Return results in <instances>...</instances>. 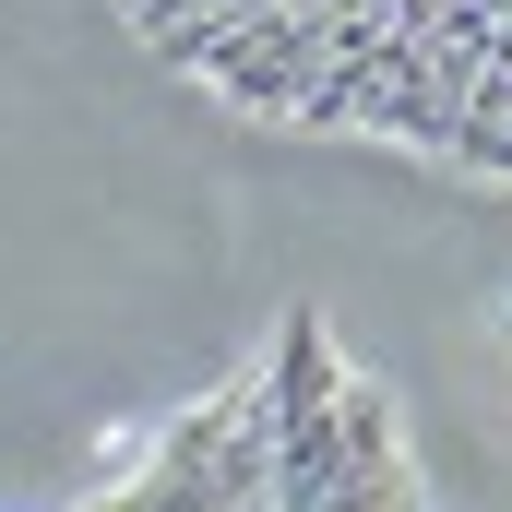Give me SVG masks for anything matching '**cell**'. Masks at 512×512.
Returning <instances> with one entry per match:
<instances>
[{"label": "cell", "mask_w": 512, "mask_h": 512, "mask_svg": "<svg viewBox=\"0 0 512 512\" xmlns=\"http://www.w3.org/2000/svg\"><path fill=\"white\" fill-rule=\"evenodd\" d=\"M131 24L251 120L512 191V0H131Z\"/></svg>", "instance_id": "obj_1"}]
</instances>
